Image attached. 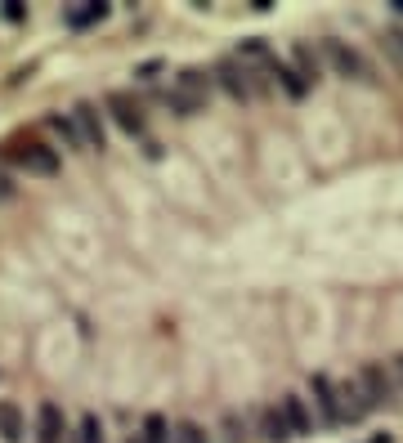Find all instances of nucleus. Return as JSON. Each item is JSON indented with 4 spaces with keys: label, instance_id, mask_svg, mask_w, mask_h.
<instances>
[{
    "label": "nucleus",
    "instance_id": "nucleus-4",
    "mask_svg": "<svg viewBox=\"0 0 403 443\" xmlns=\"http://www.w3.org/2000/svg\"><path fill=\"white\" fill-rule=\"evenodd\" d=\"M309 394H314V403H319V412H323V421L327 425H345V412H340V385L327 372H314L309 376Z\"/></svg>",
    "mask_w": 403,
    "mask_h": 443
},
{
    "label": "nucleus",
    "instance_id": "nucleus-13",
    "mask_svg": "<svg viewBox=\"0 0 403 443\" xmlns=\"http://www.w3.org/2000/svg\"><path fill=\"white\" fill-rule=\"evenodd\" d=\"M269 85H283V94H291V98H305V90H309L305 77L291 63H274V68H269Z\"/></svg>",
    "mask_w": 403,
    "mask_h": 443
},
{
    "label": "nucleus",
    "instance_id": "nucleus-20",
    "mask_svg": "<svg viewBox=\"0 0 403 443\" xmlns=\"http://www.w3.org/2000/svg\"><path fill=\"white\" fill-rule=\"evenodd\" d=\"M385 49L403 63V27H395V32H385Z\"/></svg>",
    "mask_w": 403,
    "mask_h": 443
},
{
    "label": "nucleus",
    "instance_id": "nucleus-6",
    "mask_svg": "<svg viewBox=\"0 0 403 443\" xmlns=\"http://www.w3.org/2000/svg\"><path fill=\"white\" fill-rule=\"evenodd\" d=\"M68 117H72V126H77V139H81V148H90V153H103L108 134H103V121H99V113H94L90 103H77Z\"/></svg>",
    "mask_w": 403,
    "mask_h": 443
},
{
    "label": "nucleus",
    "instance_id": "nucleus-8",
    "mask_svg": "<svg viewBox=\"0 0 403 443\" xmlns=\"http://www.w3.org/2000/svg\"><path fill=\"white\" fill-rule=\"evenodd\" d=\"M283 421L291 430V439H305V435H314V412H309V403L300 399V394H283Z\"/></svg>",
    "mask_w": 403,
    "mask_h": 443
},
{
    "label": "nucleus",
    "instance_id": "nucleus-24",
    "mask_svg": "<svg viewBox=\"0 0 403 443\" xmlns=\"http://www.w3.org/2000/svg\"><path fill=\"white\" fill-rule=\"evenodd\" d=\"M395 372H399V380H403V354H399V359H395Z\"/></svg>",
    "mask_w": 403,
    "mask_h": 443
},
{
    "label": "nucleus",
    "instance_id": "nucleus-14",
    "mask_svg": "<svg viewBox=\"0 0 403 443\" xmlns=\"http://www.w3.org/2000/svg\"><path fill=\"white\" fill-rule=\"evenodd\" d=\"M23 430H27V421H23L18 403H0V439L18 443V439H23Z\"/></svg>",
    "mask_w": 403,
    "mask_h": 443
},
{
    "label": "nucleus",
    "instance_id": "nucleus-5",
    "mask_svg": "<svg viewBox=\"0 0 403 443\" xmlns=\"http://www.w3.org/2000/svg\"><path fill=\"white\" fill-rule=\"evenodd\" d=\"M359 385H363V394H368L372 408L395 403V376L385 372V363H363V367H359Z\"/></svg>",
    "mask_w": 403,
    "mask_h": 443
},
{
    "label": "nucleus",
    "instance_id": "nucleus-23",
    "mask_svg": "<svg viewBox=\"0 0 403 443\" xmlns=\"http://www.w3.org/2000/svg\"><path fill=\"white\" fill-rule=\"evenodd\" d=\"M368 443H395V439H390V435H376V439H368Z\"/></svg>",
    "mask_w": 403,
    "mask_h": 443
},
{
    "label": "nucleus",
    "instance_id": "nucleus-22",
    "mask_svg": "<svg viewBox=\"0 0 403 443\" xmlns=\"http://www.w3.org/2000/svg\"><path fill=\"white\" fill-rule=\"evenodd\" d=\"M9 197H14V184H9L5 175H0V202H9Z\"/></svg>",
    "mask_w": 403,
    "mask_h": 443
},
{
    "label": "nucleus",
    "instance_id": "nucleus-21",
    "mask_svg": "<svg viewBox=\"0 0 403 443\" xmlns=\"http://www.w3.org/2000/svg\"><path fill=\"white\" fill-rule=\"evenodd\" d=\"M157 72H162V63H143V68H139V77H143V81H153Z\"/></svg>",
    "mask_w": 403,
    "mask_h": 443
},
{
    "label": "nucleus",
    "instance_id": "nucleus-3",
    "mask_svg": "<svg viewBox=\"0 0 403 443\" xmlns=\"http://www.w3.org/2000/svg\"><path fill=\"white\" fill-rule=\"evenodd\" d=\"M323 58L336 68V77H345V81H372L368 58H363L359 49H350L345 41H327V45H323Z\"/></svg>",
    "mask_w": 403,
    "mask_h": 443
},
{
    "label": "nucleus",
    "instance_id": "nucleus-1",
    "mask_svg": "<svg viewBox=\"0 0 403 443\" xmlns=\"http://www.w3.org/2000/svg\"><path fill=\"white\" fill-rule=\"evenodd\" d=\"M215 81H219V90H224L229 98H238V103H251V98L264 90L260 72H251L242 58H219V63H215Z\"/></svg>",
    "mask_w": 403,
    "mask_h": 443
},
{
    "label": "nucleus",
    "instance_id": "nucleus-9",
    "mask_svg": "<svg viewBox=\"0 0 403 443\" xmlns=\"http://www.w3.org/2000/svg\"><path fill=\"white\" fill-rule=\"evenodd\" d=\"M18 166H27L32 175H58V153L45 143H23L18 148Z\"/></svg>",
    "mask_w": 403,
    "mask_h": 443
},
{
    "label": "nucleus",
    "instance_id": "nucleus-10",
    "mask_svg": "<svg viewBox=\"0 0 403 443\" xmlns=\"http://www.w3.org/2000/svg\"><path fill=\"white\" fill-rule=\"evenodd\" d=\"M340 412H345V421H359V416L372 412V403H368V394H363L359 376H354V380H340Z\"/></svg>",
    "mask_w": 403,
    "mask_h": 443
},
{
    "label": "nucleus",
    "instance_id": "nucleus-12",
    "mask_svg": "<svg viewBox=\"0 0 403 443\" xmlns=\"http://www.w3.org/2000/svg\"><path fill=\"white\" fill-rule=\"evenodd\" d=\"M291 68L305 77V85H314V81H323V58L314 54L309 45H291Z\"/></svg>",
    "mask_w": 403,
    "mask_h": 443
},
{
    "label": "nucleus",
    "instance_id": "nucleus-15",
    "mask_svg": "<svg viewBox=\"0 0 403 443\" xmlns=\"http://www.w3.org/2000/svg\"><path fill=\"white\" fill-rule=\"evenodd\" d=\"M260 421H264V439H269V443L291 439V430H287V421H283V408H264V412H260Z\"/></svg>",
    "mask_w": 403,
    "mask_h": 443
},
{
    "label": "nucleus",
    "instance_id": "nucleus-18",
    "mask_svg": "<svg viewBox=\"0 0 403 443\" xmlns=\"http://www.w3.org/2000/svg\"><path fill=\"white\" fill-rule=\"evenodd\" d=\"M170 443H206V430L193 425V421H179L175 435H170Z\"/></svg>",
    "mask_w": 403,
    "mask_h": 443
},
{
    "label": "nucleus",
    "instance_id": "nucleus-25",
    "mask_svg": "<svg viewBox=\"0 0 403 443\" xmlns=\"http://www.w3.org/2000/svg\"><path fill=\"white\" fill-rule=\"evenodd\" d=\"M130 443H143V439H130Z\"/></svg>",
    "mask_w": 403,
    "mask_h": 443
},
{
    "label": "nucleus",
    "instance_id": "nucleus-7",
    "mask_svg": "<svg viewBox=\"0 0 403 443\" xmlns=\"http://www.w3.org/2000/svg\"><path fill=\"white\" fill-rule=\"evenodd\" d=\"M108 113H113V121H117L126 134H139V130H143V108L134 103L126 90H113V94H108Z\"/></svg>",
    "mask_w": 403,
    "mask_h": 443
},
{
    "label": "nucleus",
    "instance_id": "nucleus-2",
    "mask_svg": "<svg viewBox=\"0 0 403 443\" xmlns=\"http://www.w3.org/2000/svg\"><path fill=\"white\" fill-rule=\"evenodd\" d=\"M206 94H211V77H202L198 68H184L175 77V90H170V108H175L179 117H193L206 108Z\"/></svg>",
    "mask_w": 403,
    "mask_h": 443
},
{
    "label": "nucleus",
    "instance_id": "nucleus-17",
    "mask_svg": "<svg viewBox=\"0 0 403 443\" xmlns=\"http://www.w3.org/2000/svg\"><path fill=\"white\" fill-rule=\"evenodd\" d=\"M170 435H175V430L166 425V416H148V421H143V443H170Z\"/></svg>",
    "mask_w": 403,
    "mask_h": 443
},
{
    "label": "nucleus",
    "instance_id": "nucleus-11",
    "mask_svg": "<svg viewBox=\"0 0 403 443\" xmlns=\"http://www.w3.org/2000/svg\"><path fill=\"white\" fill-rule=\"evenodd\" d=\"M36 439L41 443L63 439V412H58V403H41V412H36Z\"/></svg>",
    "mask_w": 403,
    "mask_h": 443
},
{
    "label": "nucleus",
    "instance_id": "nucleus-16",
    "mask_svg": "<svg viewBox=\"0 0 403 443\" xmlns=\"http://www.w3.org/2000/svg\"><path fill=\"white\" fill-rule=\"evenodd\" d=\"M99 18H108V5H103V0H85V9H72V14H68L72 27H85V23H99Z\"/></svg>",
    "mask_w": 403,
    "mask_h": 443
},
{
    "label": "nucleus",
    "instance_id": "nucleus-19",
    "mask_svg": "<svg viewBox=\"0 0 403 443\" xmlns=\"http://www.w3.org/2000/svg\"><path fill=\"white\" fill-rule=\"evenodd\" d=\"M81 443H103V425H99V416H94V412L81 416Z\"/></svg>",
    "mask_w": 403,
    "mask_h": 443
}]
</instances>
